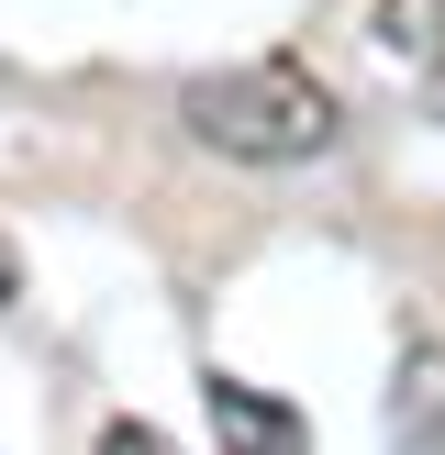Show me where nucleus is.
<instances>
[{
	"instance_id": "obj_3",
	"label": "nucleus",
	"mask_w": 445,
	"mask_h": 455,
	"mask_svg": "<svg viewBox=\"0 0 445 455\" xmlns=\"http://www.w3.org/2000/svg\"><path fill=\"white\" fill-rule=\"evenodd\" d=\"M390 455H445V333L412 345L390 378Z\"/></svg>"
},
{
	"instance_id": "obj_6",
	"label": "nucleus",
	"mask_w": 445,
	"mask_h": 455,
	"mask_svg": "<svg viewBox=\"0 0 445 455\" xmlns=\"http://www.w3.org/2000/svg\"><path fill=\"white\" fill-rule=\"evenodd\" d=\"M434 111H445V78H434Z\"/></svg>"
},
{
	"instance_id": "obj_4",
	"label": "nucleus",
	"mask_w": 445,
	"mask_h": 455,
	"mask_svg": "<svg viewBox=\"0 0 445 455\" xmlns=\"http://www.w3.org/2000/svg\"><path fill=\"white\" fill-rule=\"evenodd\" d=\"M101 455H178V444L156 434V422H111V434H101Z\"/></svg>"
},
{
	"instance_id": "obj_5",
	"label": "nucleus",
	"mask_w": 445,
	"mask_h": 455,
	"mask_svg": "<svg viewBox=\"0 0 445 455\" xmlns=\"http://www.w3.org/2000/svg\"><path fill=\"white\" fill-rule=\"evenodd\" d=\"M12 289H22V267H12V244H0V311H12Z\"/></svg>"
},
{
	"instance_id": "obj_2",
	"label": "nucleus",
	"mask_w": 445,
	"mask_h": 455,
	"mask_svg": "<svg viewBox=\"0 0 445 455\" xmlns=\"http://www.w3.org/2000/svg\"><path fill=\"white\" fill-rule=\"evenodd\" d=\"M212 434L222 455H312V422L289 411V400H267V389H245V378H212Z\"/></svg>"
},
{
	"instance_id": "obj_1",
	"label": "nucleus",
	"mask_w": 445,
	"mask_h": 455,
	"mask_svg": "<svg viewBox=\"0 0 445 455\" xmlns=\"http://www.w3.org/2000/svg\"><path fill=\"white\" fill-rule=\"evenodd\" d=\"M178 123L234 167H301V156L334 145V89L301 56H245V67H212V78L178 89Z\"/></svg>"
}]
</instances>
